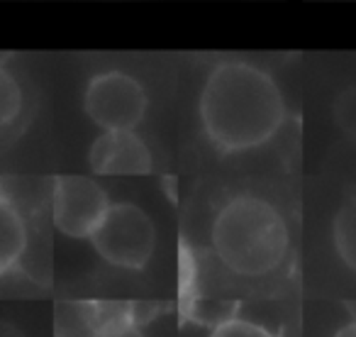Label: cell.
<instances>
[{
  "instance_id": "cell-1",
  "label": "cell",
  "mask_w": 356,
  "mask_h": 337,
  "mask_svg": "<svg viewBox=\"0 0 356 337\" xmlns=\"http://www.w3.org/2000/svg\"><path fill=\"white\" fill-rule=\"evenodd\" d=\"M198 118L215 149L249 152L276 137L286 120V98L264 69L247 61H222L205 79Z\"/></svg>"
},
{
  "instance_id": "cell-2",
  "label": "cell",
  "mask_w": 356,
  "mask_h": 337,
  "mask_svg": "<svg viewBox=\"0 0 356 337\" xmlns=\"http://www.w3.org/2000/svg\"><path fill=\"white\" fill-rule=\"evenodd\" d=\"M210 244L227 272L261 279L286 262L291 233L276 205L261 196L239 194L225 201L215 213Z\"/></svg>"
},
{
  "instance_id": "cell-3",
  "label": "cell",
  "mask_w": 356,
  "mask_h": 337,
  "mask_svg": "<svg viewBox=\"0 0 356 337\" xmlns=\"http://www.w3.org/2000/svg\"><path fill=\"white\" fill-rule=\"evenodd\" d=\"M90 244L103 262L118 269L139 272L149 264L156 247V228L137 203H110L105 218L90 235Z\"/></svg>"
},
{
  "instance_id": "cell-4",
  "label": "cell",
  "mask_w": 356,
  "mask_h": 337,
  "mask_svg": "<svg viewBox=\"0 0 356 337\" xmlns=\"http://www.w3.org/2000/svg\"><path fill=\"white\" fill-rule=\"evenodd\" d=\"M149 95L142 81L124 71H103L88 81L83 110L100 130H134L144 120Z\"/></svg>"
},
{
  "instance_id": "cell-5",
  "label": "cell",
  "mask_w": 356,
  "mask_h": 337,
  "mask_svg": "<svg viewBox=\"0 0 356 337\" xmlns=\"http://www.w3.org/2000/svg\"><path fill=\"white\" fill-rule=\"evenodd\" d=\"M108 208V194L90 176L64 174L51 184V223L66 237L90 240Z\"/></svg>"
},
{
  "instance_id": "cell-6",
  "label": "cell",
  "mask_w": 356,
  "mask_h": 337,
  "mask_svg": "<svg viewBox=\"0 0 356 337\" xmlns=\"http://www.w3.org/2000/svg\"><path fill=\"white\" fill-rule=\"evenodd\" d=\"M90 171L98 176H139L154 168L147 142L134 130H105L88 152Z\"/></svg>"
},
{
  "instance_id": "cell-7",
  "label": "cell",
  "mask_w": 356,
  "mask_h": 337,
  "mask_svg": "<svg viewBox=\"0 0 356 337\" xmlns=\"http://www.w3.org/2000/svg\"><path fill=\"white\" fill-rule=\"evenodd\" d=\"M108 313L110 303L59 301L54 308V337H95Z\"/></svg>"
},
{
  "instance_id": "cell-8",
  "label": "cell",
  "mask_w": 356,
  "mask_h": 337,
  "mask_svg": "<svg viewBox=\"0 0 356 337\" xmlns=\"http://www.w3.org/2000/svg\"><path fill=\"white\" fill-rule=\"evenodd\" d=\"M27 235L25 215L15 205V201L8 198L0 191V276L10 274L20 264L27 252Z\"/></svg>"
},
{
  "instance_id": "cell-9",
  "label": "cell",
  "mask_w": 356,
  "mask_h": 337,
  "mask_svg": "<svg viewBox=\"0 0 356 337\" xmlns=\"http://www.w3.org/2000/svg\"><path fill=\"white\" fill-rule=\"evenodd\" d=\"M332 242L346 269L356 274V191L346 196L337 208L332 220Z\"/></svg>"
},
{
  "instance_id": "cell-10",
  "label": "cell",
  "mask_w": 356,
  "mask_h": 337,
  "mask_svg": "<svg viewBox=\"0 0 356 337\" xmlns=\"http://www.w3.org/2000/svg\"><path fill=\"white\" fill-rule=\"evenodd\" d=\"M25 108V93L17 76L0 61V130H8L20 120Z\"/></svg>"
},
{
  "instance_id": "cell-11",
  "label": "cell",
  "mask_w": 356,
  "mask_h": 337,
  "mask_svg": "<svg viewBox=\"0 0 356 337\" xmlns=\"http://www.w3.org/2000/svg\"><path fill=\"white\" fill-rule=\"evenodd\" d=\"M124 311H127V306L110 303L108 320L103 322V327H100L95 337H144V332L139 330L137 320H134V313Z\"/></svg>"
},
{
  "instance_id": "cell-12",
  "label": "cell",
  "mask_w": 356,
  "mask_h": 337,
  "mask_svg": "<svg viewBox=\"0 0 356 337\" xmlns=\"http://www.w3.org/2000/svg\"><path fill=\"white\" fill-rule=\"evenodd\" d=\"M332 118L346 137L356 139V86L341 91L332 105Z\"/></svg>"
},
{
  "instance_id": "cell-13",
  "label": "cell",
  "mask_w": 356,
  "mask_h": 337,
  "mask_svg": "<svg viewBox=\"0 0 356 337\" xmlns=\"http://www.w3.org/2000/svg\"><path fill=\"white\" fill-rule=\"evenodd\" d=\"M210 337H278L276 332H271L268 327L259 325L247 318H227L220 325L213 327Z\"/></svg>"
},
{
  "instance_id": "cell-14",
  "label": "cell",
  "mask_w": 356,
  "mask_h": 337,
  "mask_svg": "<svg viewBox=\"0 0 356 337\" xmlns=\"http://www.w3.org/2000/svg\"><path fill=\"white\" fill-rule=\"evenodd\" d=\"M0 337H27V335L17 325H13V322L0 320Z\"/></svg>"
},
{
  "instance_id": "cell-15",
  "label": "cell",
  "mask_w": 356,
  "mask_h": 337,
  "mask_svg": "<svg viewBox=\"0 0 356 337\" xmlns=\"http://www.w3.org/2000/svg\"><path fill=\"white\" fill-rule=\"evenodd\" d=\"M334 337H356V320L346 322L344 327H339V330L334 332Z\"/></svg>"
}]
</instances>
